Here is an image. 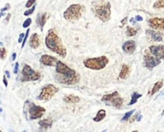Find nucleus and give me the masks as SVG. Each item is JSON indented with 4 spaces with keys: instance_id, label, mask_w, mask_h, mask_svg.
<instances>
[{
    "instance_id": "27",
    "label": "nucleus",
    "mask_w": 164,
    "mask_h": 132,
    "mask_svg": "<svg viewBox=\"0 0 164 132\" xmlns=\"http://www.w3.org/2000/svg\"><path fill=\"white\" fill-rule=\"evenodd\" d=\"M6 54H7V50L2 47V48H0V59H4L5 57H6Z\"/></svg>"
},
{
    "instance_id": "22",
    "label": "nucleus",
    "mask_w": 164,
    "mask_h": 132,
    "mask_svg": "<svg viewBox=\"0 0 164 132\" xmlns=\"http://www.w3.org/2000/svg\"><path fill=\"white\" fill-rule=\"evenodd\" d=\"M139 30H140L139 27L133 28V27H131V26H128V27H127V31H126V35H127V36H133L138 32H139Z\"/></svg>"
},
{
    "instance_id": "11",
    "label": "nucleus",
    "mask_w": 164,
    "mask_h": 132,
    "mask_svg": "<svg viewBox=\"0 0 164 132\" xmlns=\"http://www.w3.org/2000/svg\"><path fill=\"white\" fill-rule=\"evenodd\" d=\"M149 26L152 29L157 31L164 30V18L161 17H153L148 20Z\"/></svg>"
},
{
    "instance_id": "44",
    "label": "nucleus",
    "mask_w": 164,
    "mask_h": 132,
    "mask_svg": "<svg viewBox=\"0 0 164 132\" xmlns=\"http://www.w3.org/2000/svg\"><path fill=\"white\" fill-rule=\"evenodd\" d=\"M0 112H2V108H0Z\"/></svg>"
},
{
    "instance_id": "32",
    "label": "nucleus",
    "mask_w": 164,
    "mask_h": 132,
    "mask_svg": "<svg viewBox=\"0 0 164 132\" xmlns=\"http://www.w3.org/2000/svg\"><path fill=\"white\" fill-rule=\"evenodd\" d=\"M10 8H11L10 4H6L4 8H2L1 10H0V12H3V14H4V12H5V11H8V10H9Z\"/></svg>"
},
{
    "instance_id": "25",
    "label": "nucleus",
    "mask_w": 164,
    "mask_h": 132,
    "mask_svg": "<svg viewBox=\"0 0 164 132\" xmlns=\"http://www.w3.org/2000/svg\"><path fill=\"white\" fill-rule=\"evenodd\" d=\"M153 7H154V9H163L164 8V0H157Z\"/></svg>"
},
{
    "instance_id": "31",
    "label": "nucleus",
    "mask_w": 164,
    "mask_h": 132,
    "mask_svg": "<svg viewBox=\"0 0 164 132\" xmlns=\"http://www.w3.org/2000/svg\"><path fill=\"white\" fill-rule=\"evenodd\" d=\"M36 0H28L27 1V3H26V8H30V7H33L34 5H35V3H36Z\"/></svg>"
},
{
    "instance_id": "12",
    "label": "nucleus",
    "mask_w": 164,
    "mask_h": 132,
    "mask_svg": "<svg viewBox=\"0 0 164 132\" xmlns=\"http://www.w3.org/2000/svg\"><path fill=\"white\" fill-rule=\"evenodd\" d=\"M149 52L159 59H164V45H152L149 47Z\"/></svg>"
},
{
    "instance_id": "21",
    "label": "nucleus",
    "mask_w": 164,
    "mask_h": 132,
    "mask_svg": "<svg viewBox=\"0 0 164 132\" xmlns=\"http://www.w3.org/2000/svg\"><path fill=\"white\" fill-rule=\"evenodd\" d=\"M106 115H107L106 110H104V109H100V110L97 112L96 116L93 118V121L96 122V123H99V122H101V121H103L104 119L106 118Z\"/></svg>"
},
{
    "instance_id": "41",
    "label": "nucleus",
    "mask_w": 164,
    "mask_h": 132,
    "mask_svg": "<svg viewBox=\"0 0 164 132\" xmlns=\"http://www.w3.org/2000/svg\"><path fill=\"white\" fill-rule=\"evenodd\" d=\"M163 115H164V110H163V111L161 112V116H163Z\"/></svg>"
},
{
    "instance_id": "9",
    "label": "nucleus",
    "mask_w": 164,
    "mask_h": 132,
    "mask_svg": "<svg viewBox=\"0 0 164 132\" xmlns=\"http://www.w3.org/2000/svg\"><path fill=\"white\" fill-rule=\"evenodd\" d=\"M102 101H107V102H109L110 105H112L114 108H117V109H120L123 105V99L119 96V93L117 91H114L113 93L111 94H107L105 96L102 97L101 99Z\"/></svg>"
},
{
    "instance_id": "29",
    "label": "nucleus",
    "mask_w": 164,
    "mask_h": 132,
    "mask_svg": "<svg viewBox=\"0 0 164 132\" xmlns=\"http://www.w3.org/2000/svg\"><path fill=\"white\" fill-rule=\"evenodd\" d=\"M35 9H36V6L34 5L33 7H31L30 10H28V11H26V12H24V16H28L32 15L33 12H34V11H35Z\"/></svg>"
},
{
    "instance_id": "35",
    "label": "nucleus",
    "mask_w": 164,
    "mask_h": 132,
    "mask_svg": "<svg viewBox=\"0 0 164 132\" xmlns=\"http://www.w3.org/2000/svg\"><path fill=\"white\" fill-rule=\"evenodd\" d=\"M24 36H25V34H24V33H22V34L19 35V38H18V42H19V43L22 42V40L24 39Z\"/></svg>"
},
{
    "instance_id": "38",
    "label": "nucleus",
    "mask_w": 164,
    "mask_h": 132,
    "mask_svg": "<svg viewBox=\"0 0 164 132\" xmlns=\"http://www.w3.org/2000/svg\"><path fill=\"white\" fill-rule=\"evenodd\" d=\"M5 76H7V78H11L10 72H9L8 70H7V71H5Z\"/></svg>"
},
{
    "instance_id": "43",
    "label": "nucleus",
    "mask_w": 164,
    "mask_h": 132,
    "mask_svg": "<svg viewBox=\"0 0 164 132\" xmlns=\"http://www.w3.org/2000/svg\"><path fill=\"white\" fill-rule=\"evenodd\" d=\"M22 132H28V131H27V130H23Z\"/></svg>"
},
{
    "instance_id": "34",
    "label": "nucleus",
    "mask_w": 164,
    "mask_h": 132,
    "mask_svg": "<svg viewBox=\"0 0 164 132\" xmlns=\"http://www.w3.org/2000/svg\"><path fill=\"white\" fill-rule=\"evenodd\" d=\"M127 21H128V17H127V16H126L125 18H123L122 21H121V27H124L125 24L127 23Z\"/></svg>"
},
{
    "instance_id": "30",
    "label": "nucleus",
    "mask_w": 164,
    "mask_h": 132,
    "mask_svg": "<svg viewBox=\"0 0 164 132\" xmlns=\"http://www.w3.org/2000/svg\"><path fill=\"white\" fill-rule=\"evenodd\" d=\"M29 34H30V29H27L26 33H25V36H24V39H23V41H22V46H21V48H23V47H24V45H25V42H26V40L28 39V35H29Z\"/></svg>"
},
{
    "instance_id": "19",
    "label": "nucleus",
    "mask_w": 164,
    "mask_h": 132,
    "mask_svg": "<svg viewBox=\"0 0 164 132\" xmlns=\"http://www.w3.org/2000/svg\"><path fill=\"white\" fill-rule=\"evenodd\" d=\"M52 124H53V120L51 118H47V119H44V120H41L39 122V125L41 127V129H44V130L51 127Z\"/></svg>"
},
{
    "instance_id": "20",
    "label": "nucleus",
    "mask_w": 164,
    "mask_h": 132,
    "mask_svg": "<svg viewBox=\"0 0 164 132\" xmlns=\"http://www.w3.org/2000/svg\"><path fill=\"white\" fill-rule=\"evenodd\" d=\"M64 101L66 103H77L80 101V98L75 95H66L64 97Z\"/></svg>"
},
{
    "instance_id": "14",
    "label": "nucleus",
    "mask_w": 164,
    "mask_h": 132,
    "mask_svg": "<svg viewBox=\"0 0 164 132\" xmlns=\"http://www.w3.org/2000/svg\"><path fill=\"white\" fill-rule=\"evenodd\" d=\"M135 48H136V43L133 40H128L122 45L123 51L126 53V54H129V55L133 54L134 51H135Z\"/></svg>"
},
{
    "instance_id": "26",
    "label": "nucleus",
    "mask_w": 164,
    "mask_h": 132,
    "mask_svg": "<svg viewBox=\"0 0 164 132\" xmlns=\"http://www.w3.org/2000/svg\"><path fill=\"white\" fill-rule=\"evenodd\" d=\"M134 113V110H131V111H129V112H127L125 115H124V117L122 118V120H121V122H126V121H128L129 119L132 117V115Z\"/></svg>"
},
{
    "instance_id": "17",
    "label": "nucleus",
    "mask_w": 164,
    "mask_h": 132,
    "mask_svg": "<svg viewBox=\"0 0 164 132\" xmlns=\"http://www.w3.org/2000/svg\"><path fill=\"white\" fill-rule=\"evenodd\" d=\"M41 44V40H40V36L37 34H33L29 39V45L30 47H32L33 49H37L40 47Z\"/></svg>"
},
{
    "instance_id": "2",
    "label": "nucleus",
    "mask_w": 164,
    "mask_h": 132,
    "mask_svg": "<svg viewBox=\"0 0 164 132\" xmlns=\"http://www.w3.org/2000/svg\"><path fill=\"white\" fill-rule=\"evenodd\" d=\"M45 45L46 47L61 58L66 57V49L61 42V39L59 37L58 34L54 30H49L45 37Z\"/></svg>"
},
{
    "instance_id": "5",
    "label": "nucleus",
    "mask_w": 164,
    "mask_h": 132,
    "mask_svg": "<svg viewBox=\"0 0 164 132\" xmlns=\"http://www.w3.org/2000/svg\"><path fill=\"white\" fill-rule=\"evenodd\" d=\"M84 10H85V8H84V5L72 4L64 12V17L67 21L74 22V21H76V20H78V19H80L82 17Z\"/></svg>"
},
{
    "instance_id": "23",
    "label": "nucleus",
    "mask_w": 164,
    "mask_h": 132,
    "mask_svg": "<svg viewBox=\"0 0 164 132\" xmlns=\"http://www.w3.org/2000/svg\"><path fill=\"white\" fill-rule=\"evenodd\" d=\"M162 86H163V81L161 80V81H159V82H156V83L154 84V87H153L152 91L149 92L148 94H150V95H155V94L157 93V92H158V91L161 89Z\"/></svg>"
},
{
    "instance_id": "13",
    "label": "nucleus",
    "mask_w": 164,
    "mask_h": 132,
    "mask_svg": "<svg viewBox=\"0 0 164 132\" xmlns=\"http://www.w3.org/2000/svg\"><path fill=\"white\" fill-rule=\"evenodd\" d=\"M40 61L41 64H43L45 66H56V64L59 60L55 57H52L50 55H43V56H41Z\"/></svg>"
},
{
    "instance_id": "3",
    "label": "nucleus",
    "mask_w": 164,
    "mask_h": 132,
    "mask_svg": "<svg viewBox=\"0 0 164 132\" xmlns=\"http://www.w3.org/2000/svg\"><path fill=\"white\" fill-rule=\"evenodd\" d=\"M91 11L101 21L107 22L111 16V5L106 0H98L91 4Z\"/></svg>"
},
{
    "instance_id": "39",
    "label": "nucleus",
    "mask_w": 164,
    "mask_h": 132,
    "mask_svg": "<svg viewBox=\"0 0 164 132\" xmlns=\"http://www.w3.org/2000/svg\"><path fill=\"white\" fill-rule=\"evenodd\" d=\"M16 58H17V54H16V53H14V54L12 55V60H15Z\"/></svg>"
},
{
    "instance_id": "4",
    "label": "nucleus",
    "mask_w": 164,
    "mask_h": 132,
    "mask_svg": "<svg viewBox=\"0 0 164 132\" xmlns=\"http://www.w3.org/2000/svg\"><path fill=\"white\" fill-rule=\"evenodd\" d=\"M24 113L31 120H36V119L42 118L45 113V108L40 105H36L31 101H26L24 104Z\"/></svg>"
},
{
    "instance_id": "40",
    "label": "nucleus",
    "mask_w": 164,
    "mask_h": 132,
    "mask_svg": "<svg viewBox=\"0 0 164 132\" xmlns=\"http://www.w3.org/2000/svg\"><path fill=\"white\" fill-rule=\"evenodd\" d=\"M10 17H11V14H8V16H6V22H8V21H9Z\"/></svg>"
},
{
    "instance_id": "10",
    "label": "nucleus",
    "mask_w": 164,
    "mask_h": 132,
    "mask_svg": "<svg viewBox=\"0 0 164 132\" xmlns=\"http://www.w3.org/2000/svg\"><path fill=\"white\" fill-rule=\"evenodd\" d=\"M161 62V59H159L158 58L155 57L154 55H152L149 52V50H147L145 52V56H144V65L146 66V68H148L149 70H152L153 68H155L156 66L159 65Z\"/></svg>"
},
{
    "instance_id": "33",
    "label": "nucleus",
    "mask_w": 164,
    "mask_h": 132,
    "mask_svg": "<svg viewBox=\"0 0 164 132\" xmlns=\"http://www.w3.org/2000/svg\"><path fill=\"white\" fill-rule=\"evenodd\" d=\"M18 68H19V63L17 62V63L15 64V68H14V73H15V74H17V73H18Z\"/></svg>"
},
{
    "instance_id": "24",
    "label": "nucleus",
    "mask_w": 164,
    "mask_h": 132,
    "mask_svg": "<svg viewBox=\"0 0 164 132\" xmlns=\"http://www.w3.org/2000/svg\"><path fill=\"white\" fill-rule=\"evenodd\" d=\"M141 96H142V95L139 94V93H137V92H133V95H132V100H131V101L129 102V105H133V104L136 103L137 100L139 99V98H141Z\"/></svg>"
},
{
    "instance_id": "15",
    "label": "nucleus",
    "mask_w": 164,
    "mask_h": 132,
    "mask_svg": "<svg viewBox=\"0 0 164 132\" xmlns=\"http://www.w3.org/2000/svg\"><path fill=\"white\" fill-rule=\"evenodd\" d=\"M47 18H48V14L47 12H41V14L37 15L36 16V22L37 24V26L41 28V30L42 31L43 30V27L44 25L47 21Z\"/></svg>"
},
{
    "instance_id": "42",
    "label": "nucleus",
    "mask_w": 164,
    "mask_h": 132,
    "mask_svg": "<svg viewBox=\"0 0 164 132\" xmlns=\"http://www.w3.org/2000/svg\"><path fill=\"white\" fill-rule=\"evenodd\" d=\"M2 45H3V43H2V42H0V46H2Z\"/></svg>"
},
{
    "instance_id": "36",
    "label": "nucleus",
    "mask_w": 164,
    "mask_h": 132,
    "mask_svg": "<svg viewBox=\"0 0 164 132\" xmlns=\"http://www.w3.org/2000/svg\"><path fill=\"white\" fill-rule=\"evenodd\" d=\"M3 83H4V85H5L6 87L8 86V81H7L6 76H3Z\"/></svg>"
},
{
    "instance_id": "16",
    "label": "nucleus",
    "mask_w": 164,
    "mask_h": 132,
    "mask_svg": "<svg viewBox=\"0 0 164 132\" xmlns=\"http://www.w3.org/2000/svg\"><path fill=\"white\" fill-rule=\"evenodd\" d=\"M146 34L148 36L151 37V39H152L153 41H162L163 39V35L161 33H158L157 31H154V30H147L146 31Z\"/></svg>"
},
{
    "instance_id": "7",
    "label": "nucleus",
    "mask_w": 164,
    "mask_h": 132,
    "mask_svg": "<svg viewBox=\"0 0 164 132\" xmlns=\"http://www.w3.org/2000/svg\"><path fill=\"white\" fill-rule=\"evenodd\" d=\"M41 78V75L39 72H36L32 67L28 64H24L23 69L20 76V81L21 82H34V81H39Z\"/></svg>"
},
{
    "instance_id": "37",
    "label": "nucleus",
    "mask_w": 164,
    "mask_h": 132,
    "mask_svg": "<svg viewBox=\"0 0 164 132\" xmlns=\"http://www.w3.org/2000/svg\"><path fill=\"white\" fill-rule=\"evenodd\" d=\"M135 20H136V21H142V20H143V17L140 16H135Z\"/></svg>"
},
{
    "instance_id": "45",
    "label": "nucleus",
    "mask_w": 164,
    "mask_h": 132,
    "mask_svg": "<svg viewBox=\"0 0 164 132\" xmlns=\"http://www.w3.org/2000/svg\"><path fill=\"white\" fill-rule=\"evenodd\" d=\"M133 132H138L137 130H134V131H133Z\"/></svg>"
},
{
    "instance_id": "47",
    "label": "nucleus",
    "mask_w": 164,
    "mask_h": 132,
    "mask_svg": "<svg viewBox=\"0 0 164 132\" xmlns=\"http://www.w3.org/2000/svg\"><path fill=\"white\" fill-rule=\"evenodd\" d=\"M106 131H107V130H104V131H102V132H106Z\"/></svg>"
},
{
    "instance_id": "1",
    "label": "nucleus",
    "mask_w": 164,
    "mask_h": 132,
    "mask_svg": "<svg viewBox=\"0 0 164 132\" xmlns=\"http://www.w3.org/2000/svg\"><path fill=\"white\" fill-rule=\"evenodd\" d=\"M56 80L62 84L73 85L78 83L80 81V75L60 60L56 64Z\"/></svg>"
},
{
    "instance_id": "18",
    "label": "nucleus",
    "mask_w": 164,
    "mask_h": 132,
    "mask_svg": "<svg viewBox=\"0 0 164 132\" xmlns=\"http://www.w3.org/2000/svg\"><path fill=\"white\" fill-rule=\"evenodd\" d=\"M130 74H131L130 67L127 64H123L121 71L119 73V78L120 80H126V78H128L130 77Z\"/></svg>"
},
{
    "instance_id": "46",
    "label": "nucleus",
    "mask_w": 164,
    "mask_h": 132,
    "mask_svg": "<svg viewBox=\"0 0 164 132\" xmlns=\"http://www.w3.org/2000/svg\"><path fill=\"white\" fill-rule=\"evenodd\" d=\"M10 132H15V131H12V130H10Z\"/></svg>"
},
{
    "instance_id": "48",
    "label": "nucleus",
    "mask_w": 164,
    "mask_h": 132,
    "mask_svg": "<svg viewBox=\"0 0 164 132\" xmlns=\"http://www.w3.org/2000/svg\"><path fill=\"white\" fill-rule=\"evenodd\" d=\"M0 132H2V131H1V130H0Z\"/></svg>"
},
{
    "instance_id": "6",
    "label": "nucleus",
    "mask_w": 164,
    "mask_h": 132,
    "mask_svg": "<svg viewBox=\"0 0 164 132\" xmlns=\"http://www.w3.org/2000/svg\"><path fill=\"white\" fill-rule=\"evenodd\" d=\"M109 60L106 56H101L98 58L86 59L84 60V65L86 68L91 70H102L109 64Z\"/></svg>"
},
{
    "instance_id": "28",
    "label": "nucleus",
    "mask_w": 164,
    "mask_h": 132,
    "mask_svg": "<svg viewBox=\"0 0 164 132\" xmlns=\"http://www.w3.org/2000/svg\"><path fill=\"white\" fill-rule=\"evenodd\" d=\"M31 23H32V19H31V18H27L26 20H25V21L23 22L22 27H23V28H28L29 26L31 25Z\"/></svg>"
},
{
    "instance_id": "8",
    "label": "nucleus",
    "mask_w": 164,
    "mask_h": 132,
    "mask_svg": "<svg viewBox=\"0 0 164 132\" xmlns=\"http://www.w3.org/2000/svg\"><path fill=\"white\" fill-rule=\"evenodd\" d=\"M58 92H59V88L56 87L55 85L46 84L41 88V94H40L39 97H37V100L44 101H49V100H51L55 96V94L58 93Z\"/></svg>"
}]
</instances>
